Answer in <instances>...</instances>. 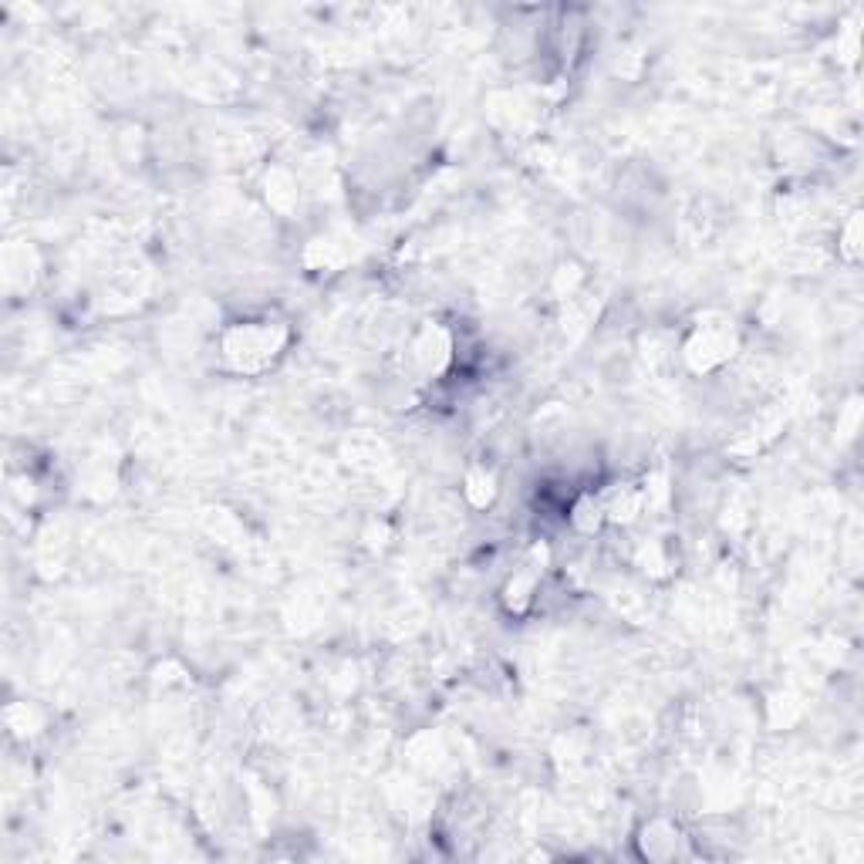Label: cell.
I'll list each match as a JSON object with an SVG mask.
<instances>
[{
    "mask_svg": "<svg viewBox=\"0 0 864 864\" xmlns=\"http://www.w3.org/2000/svg\"><path fill=\"white\" fill-rule=\"evenodd\" d=\"M449 358H453V341H449V335L443 328H436V324H429V328H422L416 341H412V362H416L422 372H443V368L449 365Z\"/></svg>",
    "mask_w": 864,
    "mask_h": 864,
    "instance_id": "3957f363",
    "label": "cell"
},
{
    "mask_svg": "<svg viewBox=\"0 0 864 864\" xmlns=\"http://www.w3.org/2000/svg\"><path fill=\"white\" fill-rule=\"evenodd\" d=\"M287 345V328L281 321H240L223 331V358L243 375L264 372Z\"/></svg>",
    "mask_w": 864,
    "mask_h": 864,
    "instance_id": "6da1fadb",
    "label": "cell"
},
{
    "mask_svg": "<svg viewBox=\"0 0 864 864\" xmlns=\"http://www.w3.org/2000/svg\"><path fill=\"white\" fill-rule=\"evenodd\" d=\"M571 524L578 527L581 534H594V530L605 524V507H601V497H594V493H584V497L574 500Z\"/></svg>",
    "mask_w": 864,
    "mask_h": 864,
    "instance_id": "52a82bcc",
    "label": "cell"
},
{
    "mask_svg": "<svg viewBox=\"0 0 864 864\" xmlns=\"http://www.w3.org/2000/svg\"><path fill=\"white\" fill-rule=\"evenodd\" d=\"M844 257H858V213H851V220L844 223Z\"/></svg>",
    "mask_w": 864,
    "mask_h": 864,
    "instance_id": "ba28073f",
    "label": "cell"
},
{
    "mask_svg": "<svg viewBox=\"0 0 864 864\" xmlns=\"http://www.w3.org/2000/svg\"><path fill=\"white\" fill-rule=\"evenodd\" d=\"M534 591H537V567H524V571L513 574V578L507 581V588H503V605L520 615V611L530 608Z\"/></svg>",
    "mask_w": 864,
    "mask_h": 864,
    "instance_id": "5b68a950",
    "label": "cell"
},
{
    "mask_svg": "<svg viewBox=\"0 0 864 864\" xmlns=\"http://www.w3.org/2000/svg\"><path fill=\"white\" fill-rule=\"evenodd\" d=\"M601 507H605V520H611V524H632V520H638V513L645 510L642 486L618 483L615 490H608L601 497Z\"/></svg>",
    "mask_w": 864,
    "mask_h": 864,
    "instance_id": "277c9868",
    "label": "cell"
},
{
    "mask_svg": "<svg viewBox=\"0 0 864 864\" xmlns=\"http://www.w3.org/2000/svg\"><path fill=\"white\" fill-rule=\"evenodd\" d=\"M463 493H466V500H470V507L486 510L493 500H497V476L486 470V466H473V470L466 473Z\"/></svg>",
    "mask_w": 864,
    "mask_h": 864,
    "instance_id": "8992f818",
    "label": "cell"
},
{
    "mask_svg": "<svg viewBox=\"0 0 864 864\" xmlns=\"http://www.w3.org/2000/svg\"><path fill=\"white\" fill-rule=\"evenodd\" d=\"M736 348H740V335H736L733 321L706 318L692 328V335L686 338V345H682V358H686V365L692 372L709 375V372H716V368H723L729 358L736 355Z\"/></svg>",
    "mask_w": 864,
    "mask_h": 864,
    "instance_id": "7a4b0ae2",
    "label": "cell"
}]
</instances>
